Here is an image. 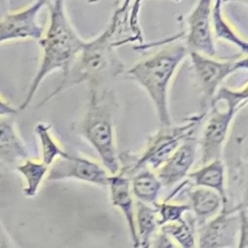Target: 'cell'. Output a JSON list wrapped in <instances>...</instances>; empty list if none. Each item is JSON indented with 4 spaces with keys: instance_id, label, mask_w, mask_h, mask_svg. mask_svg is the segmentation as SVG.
Listing matches in <instances>:
<instances>
[{
    "instance_id": "1",
    "label": "cell",
    "mask_w": 248,
    "mask_h": 248,
    "mask_svg": "<svg viewBox=\"0 0 248 248\" xmlns=\"http://www.w3.org/2000/svg\"><path fill=\"white\" fill-rule=\"evenodd\" d=\"M140 3L139 0L122 2L105 30L94 39L86 41L71 68L63 74L61 82L39 104V107L80 83L86 82L88 87H101L103 82L125 73L124 64L116 48L142 40L139 23Z\"/></svg>"
},
{
    "instance_id": "2",
    "label": "cell",
    "mask_w": 248,
    "mask_h": 248,
    "mask_svg": "<svg viewBox=\"0 0 248 248\" xmlns=\"http://www.w3.org/2000/svg\"><path fill=\"white\" fill-rule=\"evenodd\" d=\"M48 13V26L38 42L42 49L40 64L19 106L20 110L26 109L31 104L47 76L57 71L67 73L86 43L72 25L64 0H50Z\"/></svg>"
},
{
    "instance_id": "3",
    "label": "cell",
    "mask_w": 248,
    "mask_h": 248,
    "mask_svg": "<svg viewBox=\"0 0 248 248\" xmlns=\"http://www.w3.org/2000/svg\"><path fill=\"white\" fill-rule=\"evenodd\" d=\"M189 56L185 45H169L125 71L126 78L137 83L150 99L160 127L172 125L169 107L170 86L182 61Z\"/></svg>"
},
{
    "instance_id": "4",
    "label": "cell",
    "mask_w": 248,
    "mask_h": 248,
    "mask_svg": "<svg viewBox=\"0 0 248 248\" xmlns=\"http://www.w3.org/2000/svg\"><path fill=\"white\" fill-rule=\"evenodd\" d=\"M88 90L87 108L76 131L96 151L107 170L117 174L121 164L116 145L113 101L108 92L101 87H88Z\"/></svg>"
},
{
    "instance_id": "5",
    "label": "cell",
    "mask_w": 248,
    "mask_h": 248,
    "mask_svg": "<svg viewBox=\"0 0 248 248\" xmlns=\"http://www.w3.org/2000/svg\"><path fill=\"white\" fill-rule=\"evenodd\" d=\"M206 114L207 111H203L186 118L180 124L160 127L149 137L144 149L140 154L130 152L119 154L121 168L118 173L130 177L144 168L157 170L184 140L195 137L199 125Z\"/></svg>"
},
{
    "instance_id": "6",
    "label": "cell",
    "mask_w": 248,
    "mask_h": 248,
    "mask_svg": "<svg viewBox=\"0 0 248 248\" xmlns=\"http://www.w3.org/2000/svg\"><path fill=\"white\" fill-rule=\"evenodd\" d=\"M241 108L232 99L228 88L221 87L217 91L208 108L207 118L199 140L202 165L222 158L232 122Z\"/></svg>"
},
{
    "instance_id": "7",
    "label": "cell",
    "mask_w": 248,
    "mask_h": 248,
    "mask_svg": "<svg viewBox=\"0 0 248 248\" xmlns=\"http://www.w3.org/2000/svg\"><path fill=\"white\" fill-rule=\"evenodd\" d=\"M189 57L202 95V108L207 111L225 79L239 71L237 60H219L195 51H190Z\"/></svg>"
},
{
    "instance_id": "8",
    "label": "cell",
    "mask_w": 248,
    "mask_h": 248,
    "mask_svg": "<svg viewBox=\"0 0 248 248\" xmlns=\"http://www.w3.org/2000/svg\"><path fill=\"white\" fill-rule=\"evenodd\" d=\"M47 0H35L31 4L16 11H8L2 14L0 20V43L15 41H40L45 30L38 20L39 14Z\"/></svg>"
},
{
    "instance_id": "9",
    "label": "cell",
    "mask_w": 248,
    "mask_h": 248,
    "mask_svg": "<svg viewBox=\"0 0 248 248\" xmlns=\"http://www.w3.org/2000/svg\"><path fill=\"white\" fill-rule=\"evenodd\" d=\"M241 225L240 207L224 205L222 210L199 227L197 248H234Z\"/></svg>"
},
{
    "instance_id": "10",
    "label": "cell",
    "mask_w": 248,
    "mask_h": 248,
    "mask_svg": "<svg viewBox=\"0 0 248 248\" xmlns=\"http://www.w3.org/2000/svg\"><path fill=\"white\" fill-rule=\"evenodd\" d=\"M213 0H198L187 16V31L184 32L186 46L190 51L214 57L216 46L212 27Z\"/></svg>"
},
{
    "instance_id": "11",
    "label": "cell",
    "mask_w": 248,
    "mask_h": 248,
    "mask_svg": "<svg viewBox=\"0 0 248 248\" xmlns=\"http://www.w3.org/2000/svg\"><path fill=\"white\" fill-rule=\"evenodd\" d=\"M110 173L107 169L91 159L70 155L60 158L49 167L46 176L47 181H60L75 179L99 187H108Z\"/></svg>"
},
{
    "instance_id": "12",
    "label": "cell",
    "mask_w": 248,
    "mask_h": 248,
    "mask_svg": "<svg viewBox=\"0 0 248 248\" xmlns=\"http://www.w3.org/2000/svg\"><path fill=\"white\" fill-rule=\"evenodd\" d=\"M198 144L196 137L187 139L156 170L164 187L174 186L188 176L196 160Z\"/></svg>"
},
{
    "instance_id": "13",
    "label": "cell",
    "mask_w": 248,
    "mask_h": 248,
    "mask_svg": "<svg viewBox=\"0 0 248 248\" xmlns=\"http://www.w3.org/2000/svg\"><path fill=\"white\" fill-rule=\"evenodd\" d=\"M108 188L111 204L116 207L124 217L132 247L140 248L136 228V202L133 199L131 178L121 173L110 174Z\"/></svg>"
},
{
    "instance_id": "14",
    "label": "cell",
    "mask_w": 248,
    "mask_h": 248,
    "mask_svg": "<svg viewBox=\"0 0 248 248\" xmlns=\"http://www.w3.org/2000/svg\"><path fill=\"white\" fill-rule=\"evenodd\" d=\"M0 159L7 167L15 168L30 158L29 150L22 140L12 117H1L0 120Z\"/></svg>"
},
{
    "instance_id": "15",
    "label": "cell",
    "mask_w": 248,
    "mask_h": 248,
    "mask_svg": "<svg viewBox=\"0 0 248 248\" xmlns=\"http://www.w3.org/2000/svg\"><path fill=\"white\" fill-rule=\"evenodd\" d=\"M189 200L194 219L199 227L216 216L225 205L217 192L204 187H196L192 190L189 193Z\"/></svg>"
},
{
    "instance_id": "16",
    "label": "cell",
    "mask_w": 248,
    "mask_h": 248,
    "mask_svg": "<svg viewBox=\"0 0 248 248\" xmlns=\"http://www.w3.org/2000/svg\"><path fill=\"white\" fill-rule=\"evenodd\" d=\"M196 187H204L217 192L223 199L225 205L228 204V195L225 185V165L222 159L211 161L202 168L191 171L188 176Z\"/></svg>"
},
{
    "instance_id": "17",
    "label": "cell",
    "mask_w": 248,
    "mask_h": 248,
    "mask_svg": "<svg viewBox=\"0 0 248 248\" xmlns=\"http://www.w3.org/2000/svg\"><path fill=\"white\" fill-rule=\"evenodd\" d=\"M131 188L138 201L154 206L164 187L156 172L149 168H144L132 175Z\"/></svg>"
},
{
    "instance_id": "18",
    "label": "cell",
    "mask_w": 248,
    "mask_h": 248,
    "mask_svg": "<svg viewBox=\"0 0 248 248\" xmlns=\"http://www.w3.org/2000/svg\"><path fill=\"white\" fill-rule=\"evenodd\" d=\"M223 3V0H213L211 17L214 36L219 40L232 44L242 53L248 55V41L235 32L232 25L226 20L222 9Z\"/></svg>"
},
{
    "instance_id": "19",
    "label": "cell",
    "mask_w": 248,
    "mask_h": 248,
    "mask_svg": "<svg viewBox=\"0 0 248 248\" xmlns=\"http://www.w3.org/2000/svg\"><path fill=\"white\" fill-rule=\"evenodd\" d=\"M158 217L154 206L136 201V228L140 248H150L151 241L157 233Z\"/></svg>"
},
{
    "instance_id": "20",
    "label": "cell",
    "mask_w": 248,
    "mask_h": 248,
    "mask_svg": "<svg viewBox=\"0 0 248 248\" xmlns=\"http://www.w3.org/2000/svg\"><path fill=\"white\" fill-rule=\"evenodd\" d=\"M16 170L24 180L22 189L23 196L26 198L36 197L43 181L46 179L49 167L42 161L27 159L16 167Z\"/></svg>"
},
{
    "instance_id": "21",
    "label": "cell",
    "mask_w": 248,
    "mask_h": 248,
    "mask_svg": "<svg viewBox=\"0 0 248 248\" xmlns=\"http://www.w3.org/2000/svg\"><path fill=\"white\" fill-rule=\"evenodd\" d=\"M35 135L39 141L41 149V161L50 167L60 158H67L68 153L58 142L51 133V124L38 122L34 128Z\"/></svg>"
},
{
    "instance_id": "22",
    "label": "cell",
    "mask_w": 248,
    "mask_h": 248,
    "mask_svg": "<svg viewBox=\"0 0 248 248\" xmlns=\"http://www.w3.org/2000/svg\"><path fill=\"white\" fill-rule=\"evenodd\" d=\"M195 219L184 220L180 223H171L161 227V231L169 234L180 248H197L195 235Z\"/></svg>"
},
{
    "instance_id": "23",
    "label": "cell",
    "mask_w": 248,
    "mask_h": 248,
    "mask_svg": "<svg viewBox=\"0 0 248 248\" xmlns=\"http://www.w3.org/2000/svg\"><path fill=\"white\" fill-rule=\"evenodd\" d=\"M159 227H163L171 223H180L185 220L184 214L191 210L190 204L187 203H172L165 200L162 202H157L154 205Z\"/></svg>"
},
{
    "instance_id": "24",
    "label": "cell",
    "mask_w": 248,
    "mask_h": 248,
    "mask_svg": "<svg viewBox=\"0 0 248 248\" xmlns=\"http://www.w3.org/2000/svg\"><path fill=\"white\" fill-rule=\"evenodd\" d=\"M150 248H180L177 243L165 232L161 231L157 232L154 235Z\"/></svg>"
},
{
    "instance_id": "25",
    "label": "cell",
    "mask_w": 248,
    "mask_h": 248,
    "mask_svg": "<svg viewBox=\"0 0 248 248\" xmlns=\"http://www.w3.org/2000/svg\"><path fill=\"white\" fill-rule=\"evenodd\" d=\"M240 216H241V225H240L237 248H248V213H247V209L240 207Z\"/></svg>"
},
{
    "instance_id": "26",
    "label": "cell",
    "mask_w": 248,
    "mask_h": 248,
    "mask_svg": "<svg viewBox=\"0 0 248 248\" xmlns=\"http://www.w3.org/2000/svg\"><path fill=\"white\" fill-rule=\"evenodd\" d=\"M17 113V109L11 104L9 100H7L3 95L1 96L0 103V114L1 117H12Z\"/></svg>"
},
{
    "instance_id": "27",
    "label": "cell",
    "mask_w": 248,
    "mask_h": 248,
    "mask_svg": "<svg viewBox=\"0 0 248 248\" xmlns=\"http://www.w3.org/2000/svg\"><path fill=\"white\" fill-rule=\"evenodd\" d=\"M0 248H16L14 244L13 240L11 239L8 232L6 231L5 227L1 226V242H0Z\"/></svg>"
},
{
    "instance_id": "28",
    "label": "cell",
    "mask_w": 248,
    "mask_h": 248,
    "mask_svg": "<svg viewBox=\"0 0 248 248\" xmlns=\"http://www.w3.org/2000/svg\"><path fill=\"white\" fill-rule=\"evenodd\" d=\"M238 205L241 208L248 209V179L246 181V185H245V190H244V193H243L242 201H241V202L238 203Z\"/></svg>"
},
{
    "instance_id": "29",
    "label": "cell",
    "mask_w": 248,
    "mask_h": 248,
    "mask_svg": "<svg viewBox=\"0 0 248 248\" xmlns=\"http://www.w3.org/2000/svg\"><path fill=\"white\" fill-rule=\"evenodd\" d=\"M238 69L240 70H246L248 71V55L242 59H237Z\"/></svg>"
},
{
    "instance_id": "30",
    "label": "cell",
    "mask_w": 248,
    "mask_h": 248,
    "mask_svg": "<svg viewBox=\"0 0 248 248\" xmlns=\"http://www.w3.org/2000/svg\"><path fill=\"white\" fill-rule=\"evenodd\" d=\"M224 3H227V2H239L245 6L248 7V0H223Z\"/></svg>"
},
{
    "instance_id": "31",
    "label": "cell",
    "mask_w": 248,
    "mask_h": 248,
    "mask_svg": "<svg viewBox=\"0 0 248 248\" xmlns=\"http://www.w3.org/2000/svg\"><path fill=\"white\" fill-rule=\"evenodd\" d=\"M87 2H90V3H95V2H97V1H99V0H86Z\"/></svg>"
},
{
    "instance_id": "32",
    "label": "cell",
    "mask_w": 248,
    "mask_h": 248,
    "mask_svg": "<svg viewBox=\"0 0 248 248\" xmlns=\"http://www.w3.org/2000/svg\"><path fill=\"white\" fill-rule=\"evenodd\" d=\"M171 1H174V2H180L181 0H171Z\"/></svg>"
},
{
    "instance_id": "33",
    "label": "cell",
    "mask_w": 248,
    "mask_h": 248,
    "mask_svg": "<svg viewBox=\"0 0 248 248\" xmlns=\"http://www.w3.org/2000/svg\"><path fill=\"white\" fill-rule=\"evenodd\" d=\"M47 1H48V2H49V1H50V0H47Z\"/></svg>"
}]
</instances>
